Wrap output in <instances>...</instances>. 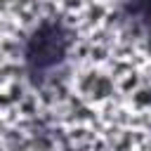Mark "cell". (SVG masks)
<instances>
[{
	"mask_svg": "<svg viewBox=\"0 0 151 151\" xmlns=\"http://www.w3.org/2000/svg\"><path fill=\"white\" fill-rule=\"evenodd\" d=\"M64 45H66V40H64L61 28H57V26H42L33 35V40L28 45V52H26L31 66L38 68V71H42V68L57 64L61 59V54H64Z\"/></svg>",
	"mask_w": 151,
	"mask_h": 151,
	"instance_id": "obj_1",
	"label": "cell"
},
{
	"mask_svg": "<svg viewBox=\"0 0 151 151\" xmlns=\"http://www.w3.org/2000/svg\"><path fill=\"white\" fill-rule=\"evenodd\" d=\"M142 19L151 28V0H142Z\"/></svg>",
	"mask_w": 151,
	"mask_h": 151,
	"instance_id": "obj_2",
	"label": "cell"
}]
</instances>
